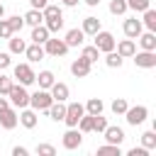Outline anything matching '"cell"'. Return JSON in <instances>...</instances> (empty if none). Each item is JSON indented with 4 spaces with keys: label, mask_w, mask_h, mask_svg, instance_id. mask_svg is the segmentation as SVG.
Here are the masks:
<instances>
[{
    "label": "cell",
    "mask_w": 156,
    "mask_h": 156,
    "mask_svg": "<svg viewBox=\"0 0 156 156\" xmlns=\"http://www.w3.org/2000/svg\"><path fill=\"white\" fill-rule=\"evenodd\" d=\"M7 100H10V105H12L15 110L29 107V93H27V85L15 83V85L10 88V93H7Z\"/></svg>",
    "instance_id": "1"
},
{
    "label": "cell",
    "mask_w": 156,
    "mask_h": 156,
    "mask_svg": "<svg viewBox=\"0 0 156 156\" xmlns=\"http://www.w3.org/2000/svg\"><path fill=\"white\" fill-rule=\"evenodd\" d=\"M51 102H54V98H51V93H49V90H44V88H39V90L29 93V107H32V110H37V112H46Z\"/></svg>",
    "instance_id": "2"
},
{
    "label": "cell",
    "mask_w": 156,
    "mask_h": 156,
    "mask_svg": "<svg viewBox=\"0 0 156 156\" xmlns=\"http://www.w3.org/2000/svg\"><path fill=\"white\" fill-rule=\"evenodd\" d=\"M34 78H37V73H34L32 63H17L12 68V80H17L20 85H32Z\"/></svg>",
    "instance_id": "3"
},
{
    "label": "cell",
    "mask_w": 156,
    "mask_h": 156,
    "mask_svg": "<svg viewBox=\"0 0 156 156\" xmlns=\"http://www.w3.org/2000/svg\"><path fill=\"white\" fill-rule=\"evenodd\" d=\"M41 46H44V54H46V56H54V58L68 54V44H66L63 39H58V37H49Z\"/></svg>",
    "instance_id": "4"
},
{
    "label": "cell",
    "mask_w": 156,
    "mask_h": 156,
    "mask_svg": "<svg viewBox=\"0 0 156 156\" xmlns=\"http://www.w3.org/2000/svg\"><path fill=\"white\" fill-rule=\"evenodd\" d=\"M146 117H149V107H146V105H134V107H127V110H124V119H127V124H132V127L144 124Z\"/></svg>",
    "instance_id": "5"
},
{
    "label": "cell",
    "mask_w": 156,
    "mask_h": 156,
    "mask_svg": "<svg viewBox=\"0 0 156 156\" xmlns=\"http://www.w3.org/2000/svg\"><path fill=\"white\" fill-rule=\"evenodd\" d=\"M93 44L100 49V54H107L115 49V34L112 32H105V29H98L93 34Z\"/></svg>",
    "instance_id": "6"
},
{
    "label": "cell",
    "mask_w": 156,
    "mask_h": 156,
    "mask_svg": "<svg viewBox=\"0 0 156 156\" xmlns=\"http://www.w3.org/2000/svg\"><path fill=\"white\" fill-rule=\"evenodd\" d=\"M83 115H85V107H83L80 102H68V105H66V115H63L66 127H76Z\"/></svg>",
    "instance_id": "7"
},
{
    "label": "cell",
    "mask_w": 156,
    "mask_h": 156,
    "mask_svg": "<svg viewBox=\"0 0 156 156\" xmlns=\"http://www.w3.org/2000/svg\"><path fill=\"white\" fill-rule=\"evenodd\" d=\"M134 66L136 68H156V51H134Z\"/></svg>",
    "instance_id": "8"
},
{
    "label": "cell",
    "mask_w": 156,
    "mask_h": 156,
    "mask_svg": "<svg viewBox=\"0 0 156 156\" xmlns=\"http://www.w3.org/2000/svg\"><path fill=\"white\" fill-rule=\"evenodd\" d=\"M61 144H63V149H68V151L78 149V146L83 144V132H78V127H68V132L63 134Z\"/></svg>",
    "instance_id": "9"
},
{
    "label": "cell",
    "mask_w": 156,
    "mask_h": 156,
    "mask_svg": "<svg viewBox=\"0 0 156 156\" xmlns=\"http://www.w3.org/2000/svg\"><path fill=\"white\" fill-rule=\"evenodd\" d=\"M90 71H93V63H90L88 58H83V56H78V58L71 63V73H73L76 78H88Z\"/></svg>",
    "instance_id": "10"
},
{
    "label": "cell",
    "mask_w": 156,
    "mask_h": 156,
    "mask_svg": "<svg viewBox=\"0 0 156 156\" xmlns=\"http://www.w3.org/2000/svg\"><path fill=\"white\" fill-rule=\"evenodd\" d=\"M17 117H20V124H22L24 129H34V127H37V122H39V112H37V110H32V107H22Z\"/></svg>",
    "instance_id": "11"
},
{
    "label": "cell",
    "mask_w": 156,
    "mask_h": 156,
    "mask_svg": "<svg viewBox=\"0 0 156 156\" xmlns=\"http://www.w3.org/2000/svg\"><path fill=\"white\" fill-rule=\"evenodd\" d=\"M17 124H20V117H17V110H15L12 105H10L7 110H2V112H0V127H2V129H7V132H10V129H15Z\"/></svg>",
    "instance_id": "12"
},
{
    "label": "cell",
    "mask_w": 156,
    "mask_h": 156,
    "mask_svg": "<svg viewBox=\"0 0 156 156\" xmlns=\"http://www.w3.org/2000/svg\"><path fill=\"white\" fill-rule=\"evenodd\" d=\"M102 136H105L107 144H117V146H119V144L124 141V129L117 127V124H107L105 132H102Z\"/></svg>",
    "instance_id": "13"
},
{
    "label": "cell",
    "mask_w": 156,
    "mask_h": 156,
    "mask_svg": "<svg viewBox=\"0 0 156 156\" xmlns=\"http://www.w3.org/2000/svg\"><path fill=\"white\" fill-rule=\"evenodd\" d=\"M122 29H124V37H129V39H136V37L144 32V24H141V20H136V17H129V20H124Z\"/></svg>",
    "instance_id": "14"
},
{
    "label": "cell",
    "mask_w": 156,
    "mask_h": 156,
    "mask_svg": "<svg viewBox=\"0 0 156 156\" xmlns=\"http://www.w3.org/2000/svg\"><path fill=\"white\" fill-rule=\"evenodd\" d=\"M115 51L122 56V58H132L134 56V51H136V44H134V39H122V41H115Z\"/></svg>",
    "instance_id": "15"
},
{
    "label": "cell",
    "mask_w": 156,
    "mask_h": 156,
    "mask_svg": "<svg viewBox=\"0 0 156 156\" xmlns=\"http://www.w3.org/2000/svg\"><path fill=\"white\" fill-rule=\"evenodd\" d=\"M49 93H51V98H54V100H58V102H66V100H68V95H71L68 85H66V83H61V80H54V85L49 88Z\"/></svg>",
    "instance_id": "16"
},
{
    "label": "cell",
    "mask_w": 156,
    "mask_h": 156,
    "mask_svg": "<svg viewBox=\"0 0 156 156\" xmlns=\"http://www.w3.org/2000/svg\"><path fill=\"white\" fill-rule=\"evenodd\" d=\"M63 41L68 44V49H71V46H83V41H85V34H83V29L73 27V29H68V32H66Z\"/></svg>",
    "instance_id": "17"
},
{
    "label": "cell",
    "mask_w": 156,
    "mask_h": 156,
    "mask_svg": "<svg viewBox=\"0 0 156 156\" xmlns=\"http://www.w3.org/2000/svg\"><path fill=\"white\" fill-rule=\"evenodd\" d=\"M24 56L29 58V63H37V61H41L46 54H44V46L41 44H27V49H24Z\"/></svg>",
    "instance_id": "18"
},
{
    "label": "cell",
    "mask_w": 156,
    "mask_h": 156,
    "mask_svg": "<svg viewBox=\"0 0 156 156\" xmlns=\"http://www.w3.org/2000/svg\"><path fill=\"white\" fill-rule=\"evenodd\" d=\"M136 39H139V44H141L144 51H156V32H149V29H146V32H141Z\"/></svg>",
    "instance_id": "19"
},
{
    "label": "cell",
    "mask_w": 156,
    "mask_h": 156,
    "mask_svg": "<svg viewBox=\"0 0 156 156\" xmlns=\"http://www.w3.org/2000/svg\"><path fill=\"white\" fill-rule=\"evenodd\" d=\"M49 117L54 119V122H63V115H66V102H58V100H54L51 105H49Z\"/></svg>",
    "instance_id": "20"
},
{
    "label": "cell",
    "mask_w": 156,
    "mask_h": 156,
    "mask_svg": "<svg viewBox=\"0 0 156 156\" xmlns=\"http://www.w3.org/2000/svg\"><path fill=\"white\" fill-rule=\"evenodd\" d=\"M80 29H83V34H85V37H93V34L100 29V20H98V17H93V15H88V17L83 20Z\"/></svg>",
    "instance_id": "21"
},
{
    "label": "cell",
    "mask_w": 156,
    "mask_h": 156,
    "mask_svg": "<svg viewBox=\"0 0 156 156\" xmlns=\"http://www.w3.org/2000/svg\"><path fill=\"white\" fill-rule=\"evenodd\" d=\"M7 44H10V54H15V56L24 54V49H27V41H24L20 34H12V37L7 39Z\"/></svg>",
    "instance_id": "22"
},
{
    "label": "cell",
    "mask_w": 156,
    "mask_h": 156,
    "mask_svg": "<svg viewBox=\"0 0 156 156\" xmlns=\"http://www.w3.org/2000/svg\"><path fill=\"white\" fill-rule=\"evenodd\" d=\"M49 37H51V34H49V29L44 27V22H41V24H37V27H32V37H29V39H32L34 44H44Z\"/></svg>",
    "instance_id": "23"
},
{
    "label": "cell",
    "mask_w": 156,
    "mask_h": 156,
    "mask_svg": "<svg viewBox=\"0 0 156 156\" xmlns=\"http://www.w3.org/2000/svg\"><path fill=\"white\" fill-rule=\"evenodd\" d=\"M54 80H56L54 71H39V76L34 78V83H39V88H44V90H49L54 85Z\"/></svg>",
    "instance_id": "24"
},
{
    "label": "cell",
    "mask_w": 156,
    "mask_h": 156,
    "mask_svg": "<svg viewBox=\"0 0 156 156\" xmlns=\"http://www.w3.org/2000/svg\"><path fill=\"white\" fill-rule=\"evenodd\" d=\"M41 15H44V20H58V17H63V10H61L58 5L46 2V5L41 7Z\"/></svg>",
    "instance_id": "25"
},
{
    "label": "cell",
    "mask_w": 156,
    "mask_h": 156,
    "mask_svg": "<svg viewBox=\"0 0 156 156\" xmlns=\"http://www.w3.org/2000/svg\"><path fill=\"white\" fill-rule=\"evenodd\" d=\"M22 20H24V24H29V27H37V24H41L44 22V15H41V10H29L27 15H22Z\"/></svg>",
    "instance_id": "26"
},
{
    "label": "cell",
    "mask_w": 156,
    "mask_h": 156,
    "mask_svg": "<svg viewBox=\"0 0 156 156\" xmlns=\"http://www.w3.org/2000/svg\"><path fill=\"white\" fill-rule=\"evenodd\" d=\"M141 24H144L149 32H156V10L146 7V10H144V17H141Z\"/></svg>",
    "instance_id": "27"
},
{
    "label": "cell",
    "mask_w": 156,
    "mask_h": 156,
    "mask_svg": "<svg viewBox=\"0 0 156 156\" xmlns=\"http://www.w3.org/2000/svg\"><path fill=\"white\" fill-rule=\"evenodd\" d=\"M122 63H124V58H122L115 49L105 54V66H107V68H122Z\"/></svg>",
    "instance_id": "28"
},
{
    "label": "cell",
    "mask_w": 156,
    "mask_h": 156,
    "mask_svg": "<svg viewBox=\"0 0 156 156\" xmlns=\"http://www.w3.org/2000/svg\"><path fill=\"white\" fill-rule=\"evenodd\" d=\"M83 107H85V112H88V115H100V112L105 110V102H102L100 98H90Z\"/></svg>",
    "instance_id": "29"
},
{
    "label": "cell",
    "mask_w": 156,
    "mask_h": 156,
    "mask_svg": "<svg viewBox=\"0 0 156 156\" xmlns=\"http://www.w3.org/2000/svg\"><path fill=\"white\" fill-rule=\"evenodd\" d=\"M80 56H83V58H88L90 63H95V61L100 58V49H98L95 44H88V46H83V51H80Z\"/></svg>",
    "instance_id": "30"
},
{
    "label": "cell",
    "mask_w": 156,
    "mask_h": 156,
    "mask_svg": "<svg viewBox=\"0 0 156 156\" xmlns=\"http://www.w3.org/2000/svg\"><path fill=\"white\" fill-rule=\"evenodd\" d=\"M141 146L144 149H156V129H149V132H144L141 134Z\"/></svg>",
    "instance_id": "31"
},
{
    "label": "cell",
    "mask_w": 156,
    "mask_h": 156,
    "mask_svg": "<svg viewBox=\"0 0 156 156\" xmlns=\"http://www.w3.org/2000/svg\"><path fill=\"white\" fill-rule=\"evenodd\" d=\"M98 156H122V149L117 144H102L98 149Z\"/></svg>",
    "instance_id": "32"
},
{
    "label": "cell",
    "mask_w": 156,
    "mask_h": 156,
    "mask_svg": "<svg viewBox=\"0 0 156 156\" xmlns=\"http://www.w3.org/2000/svg\"><path fill=\"white\" fill-rule=\"evenodd\" d=\"M76 127H78V132H83V134L93 132V115H88V112H85V115L78 119V124H76Z\"/></svg>",
    "instance_id": "33"
},
{
    "label": "cell",
    "mask_w": 156,
    "mask_h": 156,
    "mask_svg": "<svg viewBox=\"0 0 156 156\" xmlns=\"http://www.w3.org/2000/svg\"><path fill=\"white\" fill-rule=\"evenodd\" d=\"M44 27L49 29V34H58L63 29V17H58V20H44Z\"/></svg>",
    "instance_id": "34"
},
{
    "label": "cell",
    "mask_w": 156,
    "mask_h": 156,
    "mask_svg": "<svg viewBox=\"0 0 156 156\" xmlns=\"http://www.w3.org/2000/svg\"><path fill=\"white\" fill-rule=\"evenodd\" d=\"M146 7H151V0H127V10H134V12H144Z\"/></svg>",
    "instance_id": "35"
},
{
    "label": "cell",
    "mask_w": 156,
    "mask_h": 156,
    "mask_svg": "<svg viewBox=\"0 0 156 156\" xmlns=\"http://www.w3.org/2000/svg\"><path fill=\"white\" fill-rule=\"evenodd\" d=\"M129 107V102L124 100V98H115L112 100V105H110V110L115 112V115H124V110Z\"/></svg>",
    "instance_id": "36"
},
{
    "label": "cell",
    "mask_w": 156,
    "mask_h": 156,
    "mask_svg": "<svg viewBox=\"0 0 156 156\" xmlns=\"http://www.w3.org/2000/svg\"><path fill=\"white\" fill-rule=\"evenodd\" d=\"M105 127H107V117H102V112H100V115H93V132L102 134Z\"/></svg>",
    "instance_id": "37"
},
{
    "label": "cell",
    "mask_w": 156,
    "mask_h": 156,
    "mask_svg": "<svg viewBox=\"0 0 156 156\" xmlns=\"http://www.w3.org/2000/svg\"><path fill=\"white\" fill-rule=\"evenodd\" d=\"M127 12V0H110V15H124Z\"/></svg>",
    "instance_id": "38"
},
{
    "label": "cell",
    "mask_w": 156,
    "mask_h": 156,
    "mask_svg": "<svg viewBox=\"0 0 156 156\" xmlns=\"http://www.w3.org/2000/svg\"><path fill=\"white\" fill-rule=\"evenodd\" d=\"M7 22H10V29H12V34H20V32H22V27H24V20H22L20 15H12V17H7Z\"/></svg>",
    "instance_id": "39"
},
{
    "label": "cell",
    "mask_w": 156,
    "mask_h": 156,
    "mask_svg": "<svg viewBox=\"0 0 156 156\" xmlns=\"http://www.w3.org/2000/svg\"><path fill=\"white\" fill-rule=\"evenodd\" d=\"M12 85H15V80H12V76H0V95H7Z\"/></svg>",
    "instance_id": "40"
},
{
    "label": "cell",
    "mask_w": 156,
    "mask_h": 156,
    "mask_svg": "<svg viewBox=\"0 0 156 156\" xmlns=\"http://www.w3.org/2000/svg\"><path fill=\"white\" fill-rule=\"evenodd\" d=\"M37 154L39 156H56V149L51 144H37Z\"/></svg>",
    "instance_id": "41"
},
{
    "label": "cell",
    "mask_w": 156,
    "mask_h": 156,
    "mask_svg": "<svg viewBox=\"0 0 156 156\" xmlns=\"http://www.w3.org/2000/svg\"><path fill=\"white\" fill-rule=\"evenodd\" d=\"M12 37V29H10V22L0 17V39H10Z\"/></svg>",
    "instance_id": "42"
},
{
    "label": "cell",
    "mask_w": 156,
    "mask_h": 156,
    "mask_svg": "<svg viewBox=\"0 0 156 156\" xmlns=\"http://www.w3.org/2000/svg\"><path fill=\"white\" fill-rule=\"evenodd\" d=\"M10 56H12L10 51H0V71H5V68L12 66V58H10Z\"/></svg>",
    "instance_id": "43"
},
{
    "label": "cell",
    "mask_w": 156,
    "mask_h": 156,
    "mask_svg": "<svg viewBox=\"0 0 156 156\" xmlns=\"http://www.w3.org/2000/svg\"><path fill=\"white\" fill-rule=\"evenodd\" d=\"M127 156H149V149H144V146H134V149L127 151Z\"/></svg>",
    "instance_id": "44"
},
{
    "label": "cell",
    "mask_w": 156,
    "mask_h": 156,
    "mask_svg": "<svg viewBox=\"0 0 156 156\" xmlns=\"http://www.w3.org/2000/svg\"><path fill=\"white\" fill-rule=\"evenodd\" d=\"M12 156H29V149L27 146H15L12 149Z\"/></svg>",
    "instance_id": "45"
},
{
    "label": "cell",
    "mask_w": 156,
    "mask_h": 156,
    "mask_svg": "<svg viewBox=\"0 0 156 156\" xmlns=\"http://www.w3.org/2000/svg\"><path fill=\"white\" fill-rule=\"evenodd\" d=\"M46 2H49V0H29V5H32L34 10H41V7L46 5Z\"/></svg>",
    "instance_id": "46"
},
{
    "label": "cell",
    "mask_w": 156,
    "mask_h": 156,
    "mask_svg": "<svg viewBox=\"0 0 156 156\" xmlns=\"http://www.w3.org/2000/svg\"><path fill=\"white\" fill-rule=\"evenodd\" d=\"M10 107V100H7V95H0V112L2 110H7Z\"/></svg>",
    "instance_id": "47"
},
{
    "label": "cell",
    "mask_w": 156,
    "mask_h": 156,
    "mask_svg": "<svg viewBox=\"0 0 156 156\" xmlns=\"http://www.w3.org/2000/svg\"><path fill=\"white\" fill-rule=\"evenodd\" d=\"M61 2H63V5H66V7H76V5H78V2H80V0H61Z\"/></svg>",
    "instance_id": "48"
},
{
    "label": "cell",
    "mask_w": 156,
    "mask_h": 156,
    "mask_svg": "<svg viewBox=\"0 0 156 156\" xmlns=\"http://www.w3.org/2000/svg\"><path fill=\"white\" fill-rule=\"evenodd\" d=\"M83 2H85L88 7H98V5H100V0H83Z\"/></svg>",
    "instance_id": "49"
},
{
    "label": "cell",
    "mask_w": 156,
    "mask_h": 156,
    "mask_svg": "<svg viewBox=\"0 0 156 156\" xmlns=\"http://www.w3.org/2000/svg\"><path fill=\"white\" fill-rule=\"evenodd\" d=\"M0 17H5V5L0 2Z\"/></svg>",
    "instance_id": "50"
}]
</instances>
